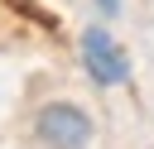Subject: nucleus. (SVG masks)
<instances>
[{"mask_svg":"<svg viewBox=\"0 0 154 149\" xmlns=\"http://www.w3.org/2000/svg\"><path fill=\"white\" fill-rule=\"evenodd\" d=\"M34 135L48 149H87L91 135H96V125H91V115L77 101H48L34 115Z\"/></svg>","mask_w":154,"mask_h":149,"instance_id":"f257e3e1","label":"nucleus"},{"mask_svg":"<svg viewBox=\"0 0 154 149\" xmlns=\"http://www.w3.org/2000/svg\"><path fill=\"white\" fill-rule=\"evenodd\" d=\"M101 5V14H120V0H96Z\"/></svg>","mask_w":154,"mask_h":149,"instance_id":"7ed1b4c3","label":"nucleus"},{"mask_svg":"<svg viewBox=\"0 0 154 149\" xmlns=\"http://www.w3.org/2000/svg\"><path fill=\"white\" fill-rule=\"evenodd\" d=\"M82 67H87V77H91L96 87H125V82H130V53H125V48L116 43V34L101 29V24L82 29Z\"/></svg>","mask_w":154,"mask_h":149,"instance_id":"f03ea898","label":"nucleus"}]
</instances>
